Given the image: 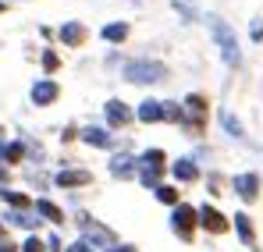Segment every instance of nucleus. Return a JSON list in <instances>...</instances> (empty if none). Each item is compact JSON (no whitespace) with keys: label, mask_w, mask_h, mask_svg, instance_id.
<instances>
[{"label":"nucleus","mask_w":263,"mask_h":252,"mask_svg":"<svg viewBox=\"0 0 263 252\" xmlns=\"http://www.w3.org/2000/svg\"><path fill=\"white\" fill-rule=\"evenodd\" d=\"M249 32H253V40H263V22H253Z\"/></svg>","instance_id":"cd10ccee"},{"label":"nucleus","mask_w":263,"mask_h":252,"mask_svg":"<svg viewBox=\"0 0 263 252\" xmlns=\"http://www.w3.org/2000/svg\"><path fill=\"white\" fill-rule=\"evenodd\" d=\"M79 227H82V235H86V245H96V249H118V238H114V231H107L103 224H96V220H89V217H79Z\"/></svg>","instance_id":"7ed1b4c3"},{"label":"nucleus","mask_w":263,"mask_h":252,"mask_svg":"<svg viewBox=\"0 0 263 252\" xmlns=\"http://www.w3.org/2000/svg\"><path fill=\"white\" fill-rule=\"evenodd\" d=\"M175 11H178V14H185V22H196V11H192L189 0H175Z\"/></svg>","instance_id":"b1692460"},{"label":"nucleus","mask_w":263,"mask_h":252,"mask_svg":"<svg viewBox=\"0 0 263 252\" xmlns=\"http://www.w3.org/2000/svg\"><path fill=\"white\" fill-rule=\"evenodd\" d=\"M235 231H238L242 245H253V242H256V235H253V224H249V217H246V213H235Z\"/></svg>","instance_id":"4468645a"},{"label":"nucleus","mask_w":263,"mask_h":252,"mask_svg":"<svg viewBox=\"0 0 263 252\" xmlns=\"http://www.w3.org/2000/svg\"><path fill=\"white\" fill-rule=\"evenodd\" d=\"M164 75H167V68H164L160 61H128V64H125V79H128V82H139V85L160 82Z\"/></svg>","instance_id":"f03ea898"},{"label":"nucleus","mask_w":263,"mask_h":252,"mask_svg":"<svg viewBox=\"0 0 263 252\" xmlns=\"http://www.w3.org/2000/svg\"><path fill=\"white\" fill-rule=\"evenodd\" d=\"M43 68H46V71L57 68V53H43Z\"/></svg>","instance_id":"bb28decb"},{"label":"nucleus","mask_w":263,"mask_h":252,"mask_svg":"<svg viewBox=\"0 0 263 252\" xmlns=\"http://www.w3.org/2000/svg\"><path fill=\"white\" fill-rule=\"evenodd\" d=\"M220 121H224V128H228V135H235V139H242V135H246L242 125H238V118H235L231 110H220Z\"/></svg>","instance_id":"412c9836"},{"label":"nucleus","mask_w":263,"mask_h":252,"mask_svg":"<svg viewBox=\"0 0 263 252\" xmlns=\"http://www.w3.org/2000/svg\"><path fill=\"white\" fill-rule=\"evenodd\" d=\"M89 181H92L89 170H61V174H57V185H61V188H82Z\"/></svg>","instance_id":"9d476101"},{"label":"nucleus","mask_w":263,"mask_h":252,"mask_svg":"<svg viewBox=\"0 0 263 252\" xmlns=\"http://www.w3.org/2000/svg\"><path fill=\"white\" fill-rule=\"evenodd\" d=\"M206 25H210V32H214V40L220 46V57L231 64V68H238L242 64V50H238V40H235V29L220 18V14H206Z\"/></svg>","instance_id":"f257e3e1"},{"label":"nucleus","mask_w":263,"mask_h":252,"mask_svg":"<svg viewBox=\"0 0 263 252\" xmlns=\"http://www.w3.org/2000/svg\"><path fill=\"white\" fill-rule=\"evenodd\" d=\"M128 36V25L125 22H110V25H103V40L107 43H125Z\"/></svg>","instance_id":"dca6fc26"},{"label":"nucleus","mask_w":263,"mask_h":252,"mask_svg":"<svg viewBox=\"0 0 263 252\" xmlns=\"http://www.w3.org/2000/svg\"><path fill=\"white\" fill-rule=\"evenodd\" d=\"M107 121H110L114 128L128 125V121H132V110L125 107V103H118V100H110V103H107Z\"/></svg>","instance_id":"9b49d317"},{"label":"nucleus","mask_w":263,"mask_h":252,"mask_svg":"<svg viewBox=\"0 0 263 252\" xmlns=\"http://www.w3.org/2000/svg\"><path fill=\"white\" fill-rule=\"evenodd\" d=\"M132 160L128 157H114V160H110V174H114V178H132Z\"/></svg>","instance_id":"aec40b11"},{"label":"nucleus","mask_w":263,"mask_h":252,"mask_svg":"<svg viewBox=\"0 0 263 252\" xmlns=\"http://www.w3.org/2000/svg\"><path fill=\"white\" fill-rule=\"evenodd\" d=\"M0 157H4V160H7V146H4V142H0Z\"/></svg>","instance_id":"2f4dec72"},{"label":"nucleus","mask_w":263,"mask_h":252,"mask_svg":"<svg viewBox=\"0 0 263 252\" xmlns=\"http://www.w3.org/2000/svg\"><path fill=\"white\" fill-rule=\"evenodd\" d=\"M160 118H164V103H160V100H146V103H139V121L153 125V121H160Z\"/></svg>","instance_id":"f8f14e48"},{"label":"nucleus","mask_w":263,"mask_h":252,"mask_svg":"<svg viewBox=\"0 0 263 252\" xmlns=\"http://www.w3.org/2000/svg\"><path fill=\"white\" fill-rule=\"evenodd\" d=\"M82 139H86L89 146H110V131H103V128H86Z\"/></svg>","instance_id":"a211bd4d"},{"label":"nucleus","mask_w":263,"mask_h":252,"mask_svg":"<svg viewBox=\"0 0 263 252\" xmlns=\"http://www.w3.org/2000/svg\"><path fill=\"white\" fill-rule=\"evenodd\" d=\"M235 192H238L246 203H253L256 192H260V178H256V174H238V178H235Z\"/></svg>","instance_id":"6e6552de"},{"label":"nucleus","mask_w":263,"mask_h":252,"mask_svg":"<svg viewBox=\"0 0 263 252\" xmlns=\"http://www.w3.org/2000/svg\"><path fill=\"white\" fill-rule=\"evenodd\" d=\"M0 131H4V128H0Z\"/></svg>","instance_id":"f704fd0d"},{"label":"nucleus","mask_w":263,"mask_h":252,"mask_svg":"<svg viewBox=\"0 0 263 252\" xmlns=\"http://www.w3.org/2000/svg\"><path fill=\"white\" fill-rule=\"evenodd\" d=\"M61 43L64 46H82L86 43V25L82 22H64L61 25Z\"/></svg>","instance_id":"1a4fd4ad"},{"label":"nucleus","mask_w":263,"mask_h":252,"mask_svg":"<svg viewBox=\"0 0 263 252\" xmlns=\"http://www.w3.org/2000/svg\"><path fill=\"white\" fill-rule=\"evenodd\" d=\"M11 224H18V227H29V231H32V227H40V217H29V213H14V217H11Z\"/></svg>","instance_id":"4be33fe9"},{"label":"nucleus","mask_w":263,"mask_h":252,"mask_svg":"<svg viewBox=\"0 0 263 252\" xmlns=\"http://www.w3.org/2000/svg\"><path fill=\"white\" fill-rule=\"evenodd\" d=\"M0 252H18V249H14V242H11V238H4V235H0Z\"/></svg>","instance_id":"c85d7f7f"},{"label":"nucleus","mask_w":263,"mask_h":252,"mask_svg":"<svg viewBox=\"0 0 263 252\" xmlns=\"http://www.w3.org/2000/svg\"><path fill=\"white\" fill-rule=\"evenodd\" d=\"M199 224H203L210 235H224V231H228V220H224V213H217L214 206H203V210H199Z\"/></svg>","instance_id":"0eeeda50"},{"label":"nucleus","mask_w":263,"mask_h":252,"mask_svg":"<svg viewBox=\"0 0 263 252\" xmlns=\"http://www.w3.org/2000/svg\"><path fill=\"white\" fill-rule=\"evenodd\" d=\"M175 178L178 181H196V178H199V167H196V164H192V160H178L175 167Z\"/></svg>","instance_id":"2eb2a0df"},{"label":"nucleus","mask_w":263,"mask_h":252,"mask_svg":"<svg viewBox=\"0 0 263 252\" xmlns=\"http://www.w3.org/2000/svg\"><path fill=\"white\" fill-rule=\"evenodd\" d=\"M22 252H46V245L40 242V238H36V235H32V238H29V242L22 245Z\"/></svg>","instance_id":"393cba45"},{"label":"nucleus","mask_w":263,"mask_h":252,"mask_svg":"<svg viewBox=\"0 0 263 252\" xmlns=\"http://www.w3.org/2000/svg\"><path fill=\"white\" fill-rule=\"evenodd\" d=\"M0 199H4V203H11V206H18L22 213H25L29 206H32V199H29V196H22V192H7V188L0 192Z\"/></svg>","instance_id":"6ab92c4d"},{"label":"nucleus","mask_w":263,"mask_h":252,"mask_svg":"<svg viewBox=\"0 0 263 252\" xmlns=\"http://www.w3.org/2000/svg\"><path fill=\"white\" fill-rule=\"evenodd\" d=\"M46 252H61V238H50L46 242Z\"/></svg>","instance_id":"7c9ffc66"},{"label":"nucleus","mask_w":263,"mask_h":252,"mask_svg":"<svg viewBox=\"0 0 263 252\" xmlns=\"http://www.w3.org/2000/svg\"><path fill=\"white\" fill-rule=\"evenodd\" d=\"M160 174H164V153H160V149H149V153L142 157L139 178H142L146 188H160Z\"/></svg>","instance_id":"20e7f679"},{"label":"nucleus","mask_w":263,"mask_h":252,"mask_svg":"<svg viewBox=\"0 0 263 252\" xmlns=\"http://www.w3.org/2000/svg\"><path fill=\"white\" fill-rule=\"evenodd\" d=\"M36 213H40V217H46V220H53V224H61V220H64V213L57 210L50 199H36Z\"/></svg>","instance_id":"f3484780"},{"label":"nucleus","mask_w":263,"mask_h":252,"mask_svg":"<svg viewBox=\"0 0 263 252\" xmlns=\"http://www.w3.org/2000/svg\"><path fill=\"white\" fill-rule=\"evenodd\" d=\"M157 199H160V203H171V206H178V188L160 185V188H157Z\"/></svg>","instance_id":"5701e85b"},{"label":"nucleus","mask_w":263,"mask_h":252,"mask_svg":"<svg viewBox=\"0 0 263 252\" xmlns=\"http://www.w3.org/2000/svg\"><path fill=\"white\" fill-rule=\"evenodd\" d=\"M0 11H4V0H0Z\"/></svg>","instance_id":"72a5a7b5"},{"label":"nucleus","mask_w":263,"mask_h":252,"mask_svg":"<svg viewBox=\"0 0 263 252\" xmlns=\"http://www.w3.org/2000/svg\"><path fill=\"white\" fill-rule=\"evenodd\" d=\"M110 252H135V249H132V245H125V249H110Z\"/></svg>","instance_id":"473e14b6"},{"label":"nucleus","mask_w":263,"mask_h":252,"mask_svg":"<svg viewBox=\"0 0 263 252\" xmlns=\"http://www.w3.org/2000/svg\"><path fill=\"white\" fill-rule=\"evenodd\" d=\"M185 110H189V131H203L206 100H203V96H189V100H185Z\"/></svg>","instance_id":"423d86ee"},{"label":"nucleus","mask_w":263,"mask_h":252,"mask_svg":"<svg viewBox=\"0 0 263 252\" xmlns=\"http://www.w3.org/2000/svg\"><path fill=\"white\" fill-rule=\"evenodd\" d=\"M92 245H86V242H75V245H68V252H89Z\"/></svg>","instance_id":"c756f323"},{"label":"nucleus","mask_w":263,"mask_h":252,"mask_svg":"<svg viewBox=\"0 0 263 252\" xmlns=\"http://www.w3.org/2000/svg\"><path fill=\"white\" fill-rule=\"evenodd\" d=\"M196 220H199V213L192 210V206H185V203H178V206H175V231L181 235V238H192Z\"/></svg>","instance_id":"39448f33"},{"label":"nucleus","mask_w":263,"mask_h":252,"mask_svg":"<svg viewBox=\"0 0 263 252\" xmlns=\"http://www.w3.org/2000/svg\"><path fill=\"white\" fill-rule=\"evenodd\" d=\"M14 160H22V142H11L7 146V164H14Z\"/></svg>","instance_id":"a878e982"},{"label":"nucleus","mask_w":263,"mask_h":252,"mask_svg":"<svg viewBox=\"0 0 263 252\" xmlns=\"http://www.w3.org/2000/svg\"><path fill=\"white\" fill-rule=\"evenodd\" d=\"M57 92H61V89H57L53 82H36V85H32V100H36L40 107L53 103V100H57Z\"/></svg>","instance_id":"ddd939ff"}]
</instances>
